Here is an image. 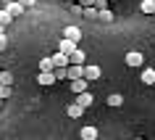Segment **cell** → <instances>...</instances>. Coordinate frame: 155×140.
<instances>
[{
	"label": "cell",
	"instance_id": "cell-1",
	"mask_svg": "<svg viewBox=\"0 0 155 140\" xmlns=\"http://www.w3.org/2000/svg\"><path fill=\"white\" fill-rule=\"evenodd\" d=\"M124 64L131 66V69H139V66L145 64V58H142V53H139V50H129V53L124 56Z\"/></svg>",
	"mask_w": 155,
	"mask_h": 140
},
{
	"label": "cell",
	"instance_id": "cell-2",
	"mask_svg": "<svg viewBox=\"0 0 155 140\" xmlns=\"http://www.w3.org/2000/svg\"><path fill=\"white\" fill-rule=\"evenodd\" d=\"M100 66H95V64H84V79L87 82H95V79H100Z\"/></svg>",
	"mask_w": 155,
	"mask_h": 140
},
{
	"label": "cell",
	"instance_id": "cell-3",
	"mask_svg": "<svg viewBox=\"0 0 155 140\" xmlns=\"http://www.w3.org/2000/svg\"><path fill=\"white\" fill-rule=\"evenodd\" d=\"M76 48H79V42H76V40H68V37H63V40L58 42V50H61V53H66V56H71Z\"/></svg>",
	"mask_w": 155,
	"mask_h": 140
},
{
	"label": "cell",
	"instance_id": "cell-4",
	"mask_svg": "<svg viewBox=\"0 0 155 140\" xmlns=\"http://www.w3.org/2000/svg\"><path fill=\"white\" fill-rule=\"evenodd\" d=\"M5 5H8V8H5V11H8V16L11 19H16V16H21V13H24V5H21V3H18V0H11V3H5Z\"/></svg>",
	"mask_w": 155,
	"mask_h": 140
},
{
	"label": "cell",
	"instance_id": "cell-5",
	"mask_svg": "<svg viewBox=\"0 0 155 140\" xmlns=\"http://www.w3.org/2000/svg\"><path fill=\"white\" fill-rule=\"evenodd\" d=\"M37 82L42 85V87H50V85H55V72H40V77H37Z\"/></svg>",
	"mask_w": 155,
	"mask_h": 140
},
{
	"label": "cell",
	"instance_id": "cell-6",
	"mask_svg": "<svg viewBox=\"0 0 155 140\" xmlns=\"http://www.w3.org/2000/svg\"><path fill=\"white\" fill-rule=\"evenodd\" d=\"M76 103H79V106H84V108H90L92 103H95V95H92L90 90H84V93H79V95H76Z\"/></svg>",
	"mask_w": 155,
	"mask_h": 140
},
{
	"label": "cell",
	"instance_id": "cell-7",
	"mask_svg": "<svg viewBox=\"0 0 155 140\" xmlns=\"http://www.w3.org/2000/svg\"><path fill=\"white\" fill-rule=\"evenodd\" d=\"M66 114L71 116V119H79V116L84 114V106H79V103L74 100V103H68V106H66Z\"/></svg>",
	"mask_w": 155,
	"mask_h": 140
},
{
	"label": "cell",
	"instance_id": "cell-8",
	"mask_svg": "<svg viewBox=\"0 0 155 140\" xmlns=\"http://www.w3.org/2000/svg\"><path fill=\"white\" fill-rule=\"evenodd\" d=\"M84 77V64H68V79H79Z\"/></svg>",
	"mask_w": 155,
	"mask_h": 140
},
{
	"label": "cell",
	"instance_id": "cell-9",
	"mask_svg": "<svg viewBox=\"0 0 155 140\" xmlns=\"http://www.w3.org/2000/svg\"><path fill=\"white\" fill-rule=\"evenodd\" d=\"M68 82H71V93H76V95L84 93V90H87V85H90L84 77H79V79H68Z\"/></svg>",
	"mask_w": 155,
	"mask_h": 140
},
{
	"label": "cell",
	"instance_id": "cell-10",
	"mask_svg": "<svg viewBox=\"0 0 155 140\" xmlns=\"http://www.w3.org/2000/svg\"><path fill=\"white\" fill-rule=\"evenodd\" d=\"M82 140H97V127L95 124H87V127H82Z\"/></svg>",
	"mask_w": 155,
	"mask_h": 140
},
{
	"label": "cell",
	"instance_id": "cell-11",
	"mask_svg": "<svg viewBox=\"0 0 155 140\" xmlns=\"http://www.w3.org/2000/svg\"><path fill=\"white\" fill-rule=\"evenodd\" d=\"M63 37H68V40H82V29H79V26H66L63 29Z\"/></svg>",
	"mask_w": 155,
	"mask_h": 140
},
{
	"label": "cell",
	"instance_id": "cell-12",
	"mask_svg": "<svg viewBox=\"0 0 155 140\" xmlns=\"http://www.w3.org/2000/svg\"><path fill=\"white\" fill-rule=\"evenodd\" d=\"M53 61H55V66H68V64H71V58L66 56V53H61V50L53 53Z\"/></svg>",
	"mask_w": 155,
	"mask_h": 140
},
{
	"label": "cell",
	"instance_id": "cell-13",
	"mask_svg": "<svg viewBox=\"0 0 155 140\" xmlns=\"http://www.w3.org/2000/svg\"><path fill=\"white\" fill-rule=\"evenodd\" d=\"M53 69H55L53 56H48V58H42V61H40V72H53Z\"/></svg>",
	"mask_w": 155,
	"mask_h": 140
},
{
	"label": "cell",
	"instance_id": "cell-14",
	"mask_svg": "<svg viewBox=\"0 0 155 140\" xmlns=\"http://www.w3.org/2000/svg\"><path fill=\"white\" fill-rule=\"evenodd\" d=\"M142 82L145 85H155V69H142Z\"/></svg>",
	"mask_w": 155,
	"mask_h": 140
},
{
	"label": "cell",
	"instance_id": "cell-15",
	"mask_svg": "<svg viewBox=\"0 0 155 140\" xmlns=\"http://www.w3.org/2000/svg\"><path fill=\"white\" fill-rule=\"evenodd\" d=\"M68 58H71V64H84V61H87V56H84V50H79V48L74 50V53H71Z\"/></svg>",
	"mask_w": 155,
	"mask_h": 140
},
{
	"label": "cell",
	"instance_id": "cell-16",
	"mask_svg": "<svg viewBox=\"0 0 155 140\" xmlns=\"http://www.w3.org/2000/svg\"><path fill=\"white\" fill-rule=\"evenodd\" d=\"M139 11H142V13H155V0H142Z\"/></svg>",
	"mask_w": 155,
	"mask_h": 140
},
{
	"label": "cell",
	"instance_id": "cell-17",
	"mask_svg": "<svg viewBox=\"0 0 155 140\" xmlns=\"http://www.w3.org/2000/svg\"><path fill=\"white\" fill-rule=\"evenodd\" d=\"M121 103H124V98H121V95H118V93H110V95H108V106H121Z\"/></svg>",
	"mask_w": 155,
	"mask_h": 140
},
{
	"label": "cell",
	"instance_id": "cell-18",
	"mask_svg": "<svg viewBox=\"0 0 155 140\" xmlns=\"http://www.w3.org/2000/svg\"><path fill=\"white\" fill-rule=\"evenodd\" d=\"M82 13H84V19H97L100 16V11L92 5V8H82Z\"/></svg>",
	"mask_w": 155,
	"mask_h": 140
},
{
	"label": "cell",
	"instance_id": "cell-19",
	"mask_svg": "<svg viewBox=\"0 0 155 140\" xmlns=\"http://www.w3.org/2000/svg\"><path fill=\"white\" fill-rule=\"evenodd\" d=\"M0 98H3V100L11 98V85H3V82H0Z\"/></svg>",
	"mask_w": 155,
	"mask_h": 140
},
{
	"label": "cell",
	"instance_id": "cell-20",
	"mask_svg": "<svg viewBox=\"0 0 155 140\" xmlns=\"http://www.w3.org/2000/svg\"><path fill=\"white\" fill-rule=\"evenodd\" d=\"M0 82H3V85H11V82H13V74H11V72H0Z\"/></svg>",
	"mask_w": 155,
	"mask_h": 140
},
{
	"label": "cell",
	"instance_id": "cell-21",
	"mask_svg": "<svg viewBox=\"0 0 155 140\" xmlns=\"http://www.w3.org/2000/svg\"><path fill=\"white\" fill-rule=\"evenodd\" d=\"M100 21H113V13H110V11H108V8H103V11H100Z\"/></svg>",
	"mask_w": 155,
	"mask_h": 140
},
{
	"label": "cell",
	"instance_id": "cell-22",
	"mask_svg": "<svg viewBox=\"0 0 155 140\" xmlns=\"http://www.w3.org/2000/svg\"><path fill=\"white\" fill-rule=\"evenodd\" d=\"M11 21H13V19L8 16V11H0V24H3V26H8Z\"/></svg>",
	"mask_w": 155,
	"mask_h": 140
},
{
	"label": "cell",
	"instance_id": "cell-23",
	"mask_svg": "<svg viewBox=\"0 0 155 140\" xmlns=\"http://www.w3.org/2000/svg\"><path fill=\"white\" fill-rule=\"evenodd\" d=\"M5 48H8V40H5V34H0V53H3Z\"/></svg>",
	"mask_w": 155,
	"mask_h": 140
},
{
	"label": "cell",
	"instance_id": "cell-24",
	"mask_svg": "<svg viewBox=\"0 0 155 140\" xmlns=\"http://www.w3.org/2000/svg\"><path fill=\"white\" fill-rule=\"evenodd\" d=\"M79 5H82V8H92V5H95V0H79Z\"/></svg>",
	"mask_w": 155,
	"mask_h": 140
},
{
	"label": "cell",
	"instance_id": "cell-25",
	"mask_svg": "<svg viewBox=\"0 0 155 140\" xmlns=\"http://www.w3.org/2000/svg\"><path fill=\"white\" fill-rule=\"evenodd\" d=\"M18 3H21L24 8H32V5H34V3H37V0H18Z\"/></svg>",
	"mask_w": 155,
	"mask_h": 140
},
{
	"label": "cell",
	"instance_id": "cell-26",
	"mask_svg": "<svg viewBox=\"0 0 155 140\" xmlns=\"http://www.w3.org/2000/svg\"><path fill=\"white\" fill-rule=\"evenodd\" d=\"M3 29H5V26H3V24H0V34H5V32H3Z\"/></svg>",
	"mask_w": 155,
	"mask_h": 140
},
{
	"label": "cell",
	"instance_id": "cell-27",
	"mask_svg": "<svg viewBox=\"0 0 155 140\" xmlns=\"http://www.w3.org/2000/svg\"><path fill=\"white\" fill-rule=\"evenodd\" d=\"M0 106H3V98H0Z\"/></svg>",
	"mask_w": 155,
	"mask_h": 140
},
{
	"label": "cell",
	"instance_id": "cell-28",
	"mask_svg": "<svg viewBox=\"0 0 155 140\" xmlns=\"http://www.w3.org/2000/svg\"><path fill=\"white\" fill-rule=\"evenodd\" d=\"M134 140H142V138H134Z\"/></svg>",
	"mask_w": 155,
	"mask_h": 140
},
{
	"label": "cell",
	"instance_id": "cell-29",
	"mask_svg": "<svg viewBox=\"0 0 155 140\" xmlns=\"http://www.w3.org/2000/svg\"><path fill=\"white\" fill-rule=\"evenodd\" d=\"M5 3H11V0H5Z\"/></svg>",
	"mask_w": 155,
	"mask_h": 140
},
{
	"label": "cell",
	"instance_id": "cell-30",
	"mask_svg": "<svg viewBox=\"0 0 155 140\" xmlns=\"http://www.w3.org/2000/svg\"><path fill=\"white\" fill-rule=\"evenodd\" d=\"M68 3H71V0H68Z\"/></svg>",
	"mask_w": 155,
	"mask_h": 140
}]
</instances>
